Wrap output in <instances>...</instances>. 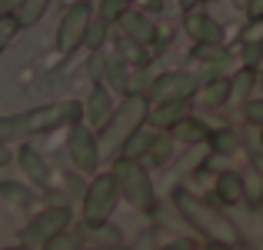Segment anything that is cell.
<instances>
[{
	"label": "cell",
	"instance_id": "cell-1",
	"mask_svg": "<svg viewBox=\"0 0 263 250\" xmlns=\"http://www.w3.org/2000/svg\"><path fill=\"white\" fill-rule=\"evenodd\" d=\"M80 114H84V107L67 100V103H44V107L24 110V114H13V117H0V144L50 134V130L67 127L70 120H77Z\"/></svg>",
	"mask_w": 263,
	"mask_h": 250
},
{
	"label": "cell",
	"instance_id": "cell-2",
	"mask_svg": "<svg viewBox=\"0 0 263 250\" xmlns=\"http://www.w3.org/2000/svg\"><path fill=\"white\" fill-rule=\"evenodd\" d=\"M174 204H177V213L193 227L197 234H203L206 240H223V244H237L240 240V230L227 213H220L217 207H210L206 200H200L197 193L177 187L174 190Z\"/></svg>",
	"mask_w": 263,
	"mask_h": 250
},
{
	"label": "cell",
	"instance_id": "cell-3",
	"mask_svg": "<svg viewBox=\"0 0 263 250\" xmlns=\"http://www.w3.org/2000/svg\"><path fill=\"white\" fill-rule=\"evenodd\" d=\"M150 117V97L147 94H127L120 100V107H114L110 120L97 130V144L100 150H110V154H120L123 140H127L134 130H140Z\"/></svg>",
	"mask_w": 263,
	"mask_h": 250
},
{
	"label": "cell",
	"instance_id": "cell-4",
	"mask_svg": "<svg viewBox=\"0 0 263 250\" xmlns=\"http://www.w3.org/2000/svg\"><path fill=\"white\" fill-rule=\"evenodd\" d=\"M117 177V187H120V197L127 200L134 210L140 213H154L157 210V193H154V184H150V173L140 160H130V157H117L114 170Z\"/></svg>",
	"mask_w": 263,
	"mask_h": 250
},
{
	"label": "cell",
	"instance_id": "cell-5",
	"mask_svg": "<svg viewBox=\"0 0 263 250\" xmlns=\"http://www.w3.org/2000/svg\"><path fill=\"white\" fill-rule=\"evenodd\" d=\"M120 200V187H117L114 173H97L93 184L84 190V227H100L110 220Z\"/></svg>",
	"mask_w": 263,
	"mask_h": 250
},
{
	"label": "cell",
	"instance_id": "cell-6",
	"mask_svg": "<svg viewBox=\"0 0 263 250\" xmlns=\"http://www.w3.org/2000/svg\"><path fill=\"white\" fill-rule=\"evenodd\" d=\"M67 227H70V207H67V200H57V204H50L47 210L33 213L30 224L20 230V240L33 250H44L47 240H53L60 230H67Z\"/></svg>",
	"mask_w": 263,
	"mask_h": 250
},
{
	"label": "cell",
	"instance_id": "cell-7",
	"mask_svg": "<svg viewBox=\"0 0 263 250\" xmlns=\"http://www.w3.org/2000/svg\"><path fill=\"white\" fill-rule=\"evenodd\" d=\"M67 154H70V164L77 167L80 173H97V164H100V144H97L93 127H84V120H70L67 123Z\"/></svg>",
	"mask_w": 263,
	"mask_h": 250
},
{
	"label": "cell",
	"instance_id": "cell-8",
	"mask_svg": "<svg viewBox=\"0 0 263 250\" xmlns=\"http://www.w3.org/2000/svg\"><path fill=\"white\" fill-rule=\"evenodd\" d=\"M197 90H200V83H197V77H193V74H186V70H170V74H160V77L150 80L147 97H150V103L190 100Z\"/></svg>",
	"mask_w": 263,
	"mask_h": 250
},
{
	"label": "cell",
	"instance_id": "cell-9",
	"mask_svg": "<svg viewBox=\"0 0 263 250\" xmlns=\"http://www.w3.org/2000/svg\"><path fill=\"white\" fill-rule=\"evenodd\" d=\"M90 17H93V13H90L87 0L70 4L64 10V17H60V24H57V50L60 53H73L77 47H84V33H87Z\"/></svg>",
	"mask_w": 263,
	"mask_h": 250
},
{
	"label": "cell",
	"instance_id": "cell-10",
	"mask_svg": "<svg viewBox=\"0 0 263 250\" xmlns=\"http://www.w3.org/2000/svg\"><path fill=\"white\" fill-rule=\"evenodd\" d=\"M183 30L193 37V44H223V24L203 13L200 7L183 13Z\"/></svg>",
	"mask_w": 263,
	"mask_h": 250
},
{
	"label": "cell",
	"instance_id": "cell-11",
	"mask_svg": "<svg viewBox=\"0 0 263 250\" xmlns=\"http://www.w3.org/2000/svg\"><path fill=\"white\" fill-rule=\"evenodd\" d=\"M17 164L20 170L27 173V180H30V187H37V190H50V164L44 160V154L40 150H33L30 144H24V147L17 150Z\"/></svg>",
	"mask_w": 263,
	"mask_h": 250
},
{
	"label": "cell",
	"instance_id": "cell-12",
	"mask_svg": "<svg viewBox=\"0 0 263 250\" xmlns=\"http://www.w3.org/2000/svg\"><path fill=\"white\" fill-rule=\"evenodd\" d=\"M117 24H120V33L127 40H134V44L147 47V44H154V40H157V27H154V20H150L143 10H127Z\"/></svg>",
	"mask_w": 263,
	"mask_h": 250
},
{
	"label": "cell",
	"instance_id": "cell-13",
	"mask_svg": "<svg viewBox=\"0 0 263 250\" xmlns=\"http://www.w3.org/2000/svg\"><path fill=\"white\" fill-rule=\"evenodd\" d=\"M84 110H87L90 127H97V130H100L103 123L110 120V114H114V97H110V90L103 87V83H93V90H90Z\"/></svg>",
	"mask_w": 263,
	"mask_h": 250
},
{
	"label": "cell",
	"instance_id": "cell-14",
	"mask_svg": "<svg viewBox=\"0 0 263 250\" xmlns=\"http://www.w3.org/2000/svg\"><path fill=\"white\" fill-rule=\"evenodd\" d=\"M213 190H217V200L223 207H237L240 200L247 197V180L240 177L237 170H223L217 173V184H213Z\"/></svg>",
	"mask_w": 263,
	"mask_h": 250
},
{
	"label": "cell",
	"instance_id": "cell-15",
	"mask_svg": "<svg viewBox=\"0 0 263 250\" xmlns=\"http://www.w3.org/2000/svg\"><path fill=\"white\" fill-rule=\"evenodd\" d=\"M210 130H213V127H210L206 120H200V117L186 114L180 123H174V127H170V137H174L177 144H186V147H193V144H206Z\"/></svg>",
	"mask_w": 263,
	"mask_h": 250
},
{
	"label": "cell",
	"instance_id": "cell-16",
	"mask_svg": "<svg viewBox=\"0 0 263 250\" xmlns=\"http://www.w3.org/2000/svg\"><path fill=\"white\" fill-rule=\"evenodd\" d=\"M186 114H190V100H167V103L150 107V117H147V120L154 123V127H160V130H170L174 123L183 120Z\"/></svg>",
	"mask_w": 263,
	"mask_h": 250
},
{
	"label": "cell",
	"instance_id": "cell-17",
	"mask_svg": "<svg viewBox=\"0 0 263 250\" xmlns=\"http://www.w3.org/2000/svg\"><path fill=\"white\" fill-rule=\"evenodd\" d=\"M206 144H210V150L217 157H233L240 147H243V137H240L233 127H217V130H210Z\"/></svg>",
	"mask_w": 263,
	"mask_h": 250
},
{
	"label": "cell",
	"instance_id": "cell-18",
	"mask_svg": "<svg viewBox=\"0 0 263 250\" xmlns=\"http://www.w3.org/2000/svg\"><path fill=\"white\" fill-rule=\"evenodd\" d=\"M200 103L203 107H210V110H217V107H227L230 103V77H210L200 87Z\"/></svg>",
	"mask_w": 263,
	"mask_h": 250
},
{
	"label": "cell",
	"instance_id": "cell-19",
	"mask_svg": "<svg viewBox=\"0 0 263 250\" xmlns=\"http://www.w3.org/2000/svg\"><path fill=\"white\" fill-rule=\"evenodd\" d=\"M257 87V70L253 67H243V70L230 74V103H247Z\"/></svg>",
	"mask_w": 263,
	"mask_h": 250
},
{
	"label": "cell",
	"instance_id": "cell-20",
	"mask_svg": "<svg viewBox=\"0 0 263 250\" xmlns=\"http://www.w3.org/2000/svg\"><path fill=\"white\" fill-rule=\"evenodd\" d=\"M150 144H154V134L140 127V130H134V134L123 140L120 157H130V160H143V157H147V150H150Z\"/></svg>",
	"mask_w": 263,
	"mask_h": 250
},
{
	"label": "cell",
	"instance_id": "cell-21",
	"mask_svg": "<svg viewBox=\"0 0 263 250\" xmlns=\"http://www.w3.org/2000/svg\"><path fill=\"white\" fill-rule=\"evenodd\" d=\"M243 147H247V157H250V167L263 177V130L247 123V134H243Z\"/></svg>",
	"mask_w": 263,
	"mask_h": 250
},
{
	"label": "cell",
	"instance_id": "cell-22",
	"mask_svg": "<svg viewBox=\"0 0 263 250\" xmlns=\"http://www.w3.org/2000/svg\"><path fill=\"white\" fill-rule=\"evenodd\" d=\"M174 137H170V130L167 134H154V144H150V150H147V160L154 164V167H163V164H170V157H174Z\"/></svg>",
	"mask_w": 263,
	"mask_h": 250
},
{
	"label": "cell",
	"instance_id": "cell-23",
	"mask_svg": "<svg viewBox=\"0 0 263 250\" xmlns=\"http://www.w3.org/2000/svg\"><path fill=\"white\" fill-rule=\"evenodd\" d=\"M47 7H50V0H24V4L13 10V17H17L20 27H33L47 13Z\"/></svg>",
	"mask_w": 263,
	"mask_h": 250
},
{
	"label": "cell",
	"instance_id": "cell-24",
	"mask_svg": "<svg viewBox=\"0 0 263 250\" xmlns=\"http://www.w3.org/2000/svg\"><path fill=\"white\" fill-rule=\"evenodd\" d=\"M107 37H110V24L100 20V17H90L87 33H84V47H87V50H103Z\"/></svg>",
	"mask_w": 263,
	"mask_h": 250
},
{
	"label": "cell",
	"instance_id": "cell-25",
	"mask_svg": "<svg viewBox=\"0 0 263 250\" xmlns=\"http://www.w3.org/2000/svg\"><path fill=\"white\" fill-rule=\"evenodd\" d=\"M0 197L10 200L13 207H30L33 200H37V193H33L30 187H24V184H13V180H7V184H0Z\"/></svg>",
	"mask_w": 263,
	"mask_h": 250
},
{
	"label": "cell",
	"instance_id": "cell-26",
	"mask_svg": "<svg viewBox=\"0 0 263 250\" xmlns=\"http://www.w3.org/2000/svg\"><path fill=\"white\" fill-rule=\"evenodd\" d=\"M84 227L80 230H60L53 240H47L44 250H84Z\"/></svg>",
	"mask_w": 263,
	"mask_h": 250
},
{
	"label": "cell",
	"instance_id": "cell-27",
	"mask_svg": "<svg viewBox=\"0 0 263 250\" xmlns=\"http://www.w3.org/2000/svg\"><path fill=\"white\" fill-rule=\"evenodd\" d=\"M240 60H243V67H253V70H257L260 60H263V37H247L243 44H240Z\"/></svg>",
	"mask_w": 263,
	"mask_h": 250
},
{
	"label": "cell",
	"instance_id": "cell-28",
	"mask_svg": "<svg viewBox=\"0 0 263 250\" xmlns=\"http://www.w3.org/2000/svg\"><path fill=\"white\" fill-rule=\"evenodd\" d=\"M127 10H130V0H100L97 4V17L107 20V24H117Z\"/></svg>",
	"mask_w": 263,
	"mask_h": 250
},
{
	"label": "cell",
	"instance_id": "cell-29",
	"mask_svg": "<svg viewBox=\"0 0 263 250\" xmlns=\"http://www.w3.org/2000/svg\"><path fill=\"white\" fill-rule=\"evenodd\" d=\"M190 57L200 60V64H217V60L230 57V53L223 50V44H197V47L190 50Z\"/></svg>",
	"mask_w": 263,
	"mask_h": 250
},
{
	"label": "cell",
	"instance_id": "cell-30",
	"mask_svg": "<svg viewBox=\"0 0 263 250\" xmlns=\"http://www.w3.org/2000/svg\"><path fill=\"white\" fill-rule=\"evenodd\" d=\"M243 117H247V123H253V127H263V97H257V100H247L243 103Z\"/></svg>",
	"mask_w": 263,
	"mask_h": 250
},
{
	"label": "cell",
	"instance_id": "cell-31",
	"mask_svg": "<svg viewBox=\"0 0 263 250\" xmlns=\"http://www.w3.org/2000/svg\"><path fill=\"white\" fill-rule=\"evenodd\" d=\"M20 30V24H17V17H10V13H7V17H0V53H4V47H7V40L13 37V33Z\"/></svg>",
	"mask_w": 263,
	"mask_h": 250
},
{
	"label": "cell",
	"instance_id": "cell-32",
	"mask_svg": "<svg viewBox=\"0 0 263 250\" xmlns=\"http://www.w3.org/2000/svg\"><path fill=\"white\" fill-rule=\"evenodd\" d=\"M247 13H250V20H260L263 17V0H247Z\"/></svg>",
	"mask_w": 263,
	"mask_h": 250
},
{
	"label": "cell",
	"instance_id": "cell-33",
	"mask_svg": "<svg viewBox=\"0 0 263 250\" xmlns=\"http://www.w3.org/2000/svg\"><path fill=\"white\" fill-rule=\"evenodd\" d=\"M130 4H140L143 10H163V0H130Z\"/></svg>",
	"mask_w": 263,
	"mask_h": 250
},
{
	"label": "cell",
	"instance_id": "cell-34",
	"mask_svg": "<svg viewBox=\"0 0 263 250\" xmlns=\"http://www.w3.org/2000/svg\"><path fill=\"white\" fill-rule=\"evenodd\" d=\"M206 250H233V244H223V240H206Z\"/></svg>",
	"mask_w": 263,
	"mask_h": 250
},
{
	"label": "cell",
	"instance_id": "cell-35",
	"mask_svg": "<svg viewBox=\"0 0 263 250\" xmlns=\"http://www.w3.org/2000/svg\"><path fill=\"white\" fill-rule=\"evenodd\" d=\"M13 157H10V150H7V144H0V167H7Z\"/></svg>",
	"mask_w": 263,
	"mask_h": 250
},
{
	"label": "cell",
	"instance_id": "cell-36",
	"mask_svg": "<svg viewBox=\"0 0 263 250\" xmlns=\"http://www.w3.org/2000/svg\"><path fill=\"white\" fill-rule=\"evenodd\" d=\"M84 250H127L123 244H100V247H84Z\"/></svg>",
	"mask_w": 263,
	"mask_h": 250
},
{
	"label": "cell",
	"instance_id": "cell-37",
	"mask_svg": "<svg viewBox=\"0 0 263 250\" xmlns=\"http://www.w3.org/2000/svg\"><path fill=\"white\" fill-rule=\"evenodd\" d=\"M180 4H183L186 10H193V7H200V4H203V0H180Z\"/></svg>",
	"mask_w": 263,
	"mask_h": 250
},
{
	"label": "cell",
	"instance_id": "cell-38",
	"mask_svg": "<svg viewBox=\"0 0 263 250\" xmlns=\"http://www.w3.org/2000/svg\"><path fill=\"white\" fill-rule=\"evenodd\" d=\"M163 250H193V244H174V247H163Z\"/></svg>",
	"mask_w": 263,
	"mask_h": 250
},
{
	"label": "cell",
	"instance_id": "cell-39",
	"mask_svg": "<svg viewBox=\"0 0 263 250\" xmlns=\"http://www.w3.org/2000/svg\"><path fill=\"white\" fill-rule=\"evenodd\" d=\"M20 4H24V0H7V10H10V13H13V10H17V7H20Z\"/></svg>",
	"mask_w": 263,
	"mask_h": 250
},
{
	"label": "cell",
	"instance_id": "cell-40",
	"mask_svg": "<svg viewBox=\"0 0 263 250\" xmlns=\"http://www.w3.org/2000/svg\"><path fill=\"white\" fill-rule=\"evenodd\" d=\"M7 13H10L7 10V0H0V17H7Z\"/></svg>",
	"mask_w": 263,
	"mask_h": 250
},
{
	"label": "cell",
	"instance_id": "cell-41",
	"mask_svg": "<svg viewBox=\"0 0 263 250\" xmlns=\"http://www.w3.org/2000/svg\"><path fill=\"white\" fill-rule=\"evenodd\" d=\"M4 250H33V247H27V244H20V247H4Z\"/></svg>",
	"mask_w": 263,
	"mask_h": 250
},
{
	"label": "cell",
	"instance_id": "cell-42",
	"mask_svg": "<svg viewBox=\"0 0 263 250\" xmlns=\"http://www.w3.org/2000/svg\"><path fill=\"white\" fill-rule=\"evenodd\" d=\"M260 20H263V17H260Z\"/></svg>",
	"mask_w": 263,
	"mask_h": 250
}]
</instances>
